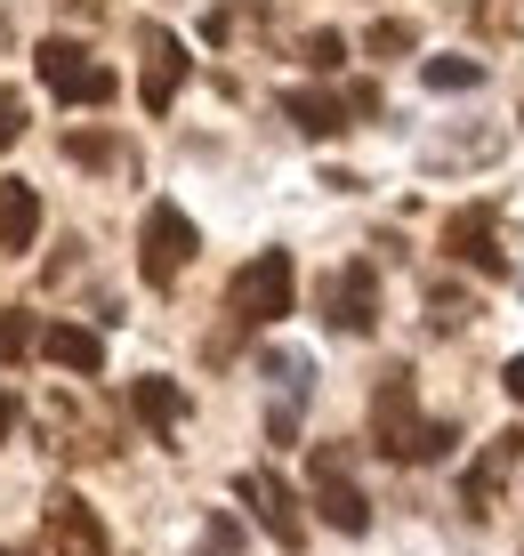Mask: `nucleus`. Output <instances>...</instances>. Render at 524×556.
<instances>
[{"mask_svg":"<svg viewBox=\"0 0 524 556\" xmlns=\"http://www.w3.org/2000/svg\"><path fill=\"white\" fill-rule=\"evenodd\" d=\"M372 444L387 452V459H444L452 452V428L444 419H420V404H412V371H387L379 379V395H372Z\"/></svg>","mask_w":524,"mask_h":556,"instance_id":"obj_1","label":"nucleus"},{"mask_svg":"<svg viewBox=\"0 0 524 556\" xmlns=\"http://www.w3.org/2000/svg\"><path fill=\"white\" fill-rule=\"evenodd\" d=\"M290 299H299V266H290V251H259L235 266V282H226V306H235L242 323H283Z\"/></svg>","mask_w":524,"mask_h":556,"instance_id":"obj_2","label":"nucleus"},{"mask_svg":"<svg viewBox=\"0 0 524 556\" xmlns=\"http://www.w3.org/2000/svg\"><path fill=\"white\" fill-rule=\"evenodd\" d=\"M307 501H315V516L332 532H372V501H363V484H355L339 444H315V459H307Z\"/></svg>","mask_w":524,"mask_h":556,"instance_id":"obj_3","label":"nucleus"},{"mask_svg":"<svg viewBox=\"0 0 524 556\" xmlns=\"http://www.w3.org/2000/svg\"><path fill=\"white\" fill-rule=\"evenodd\" d=\"M186 266H194V218L178 202H153L138 218V275L153 282V291H170Z\"/></svg>","mask_w":524,"mask_h":556,"instance_id":"obj_4","label":"nucleus"},{"mask_svg":"<svg viewBox=\"0 0 524 556\" xmlns=\"http://www.w3.org/2000/svg\"><path fill=\"white\" fill-rule=\"evenodd\" d=\"M33 73L49 81V98H57V105H105L113 89H122V81H113V73L97 65L82 41H41V49H33Z\"/></svg>","mask_w":524,"mask_h":556,"instance_id":"obj_5","label":"nucleus"},{"mask_svg":"<svg viewBox=\"0 0 524 556\" xmlns=\"http://www.w3.org/2000/svg\"><path fill=\"white\" fill-rule=\"evenodd\" d=\"M41 556H105V525L82 492H57L41 516Z\"/></svg>","mask_w":524,"mask_h":556,"instance_id":"obj_6","label":"nucleus"},{"mask_svg":"<svg viewBox=\"0 0 524 556\" xmlns=\"http://www.w3.org/2000/svg\"><path fill=\"white\" fill-rule=\"evenodd\" d=\"M235 492H242L250 508H259L266 541H283V548H299V541H307V516H299V492H290V484H283L275 468H250V476H242Z\"/></svg>","mask_w":524,"mask_h":556,"instance_id":"obj_7","label":"nucleus"},{"mask_svg":"<svg viewBox=\"0 0 524 556\" xmlns=\"http://www.w3.org/2000/svg\"><path fill=\"white\" fill-rule=\"evenodd\" d=\"M146 41V73H138V98H146V113H170L178 105V89H186V73H194V56H186V41H170V33H138Z\"/></svg>","mask_w":524,"mask_h":556,"instance_id":"obj_8","label":"nucleus"},{"mask_svg":"<svg viewBox=\"0 0 524 556\" xmlns=\"http://www.w3.org/2000/svg\"><path fill=\"white\" fill-rule=\"evenodd\" d=\"M516 459H524V435H492V444H484V459L460 476V501H469V516H492V508H500V484L516 476Z\"/></svg>","mask_w":524,"mask_h":556,"instance_id":"obj_9","label":"nucleus"},{"mask_svg":"<svg viewBox=\"0 0 524 556\" xmlns=\"http://www.w3.org/2000/svg\"><path fill=\"white\" fill-rule=\"evenodd\" d=\"M444 251L460 266H476V275H509L500 235H492V210H452V218H444Z\"/></svg>","mask_w":524,"mask_h":556,"instance_id":"obj_10","label":"nucleus"},{"mask_svg":"<svg viewBox=\"0 0 524 556\" xmlns=\"http://www.w3.org/2000/svg\"><path fill=\"white\" fill-rule=\"evenodd\" d=\"M323 306H332V323H339V331H372V323H379V275H372V266H339V275H332V291H323Z\"/></svg>","mask_w":524,"mask_h":556,"instance_id":"obj_11","label":"nucleus"},{"mask_svg":"<svg viewBox=\"0 0 524 556\" xmlns=\"http://www.w3.org/2000/svg\"><path fill=\"white\" fill-rule=\"evenodd\" d=\"M57 371H82V379H97L105 371V339L97 331H82V323H41V339H33Z\"/></svg>","mask_w":524,"mask_h":556,"instance_id":"obj_12","label":"nucleus"},{"mask_svg":"<svg viewBox=\"0 0 524 556\" xmlns=\"http://www.w3.org/2000/svg\"><path fill=\"white\" fill-rule=\"evenodd\" d=\"M41 235V194L25 178H0V251H33Z\"/></svg>","mask_w":524,"mask_h":556,"instance_id":"obj_13","label":"nucleus"},{"mask_svg":"<svg viewBox=\"0 0 524 556\" xmlns=\"http://www.w3.org/2000/svg\"><path fill=\"white\" fill-rule=\"evenodd\" d=\"M283 122L299 138H339L347 129V98H323V89H283Z\"/></svg>","mask_w":524,"mask_h":556,"instance_id":"obj_14","label":"nucleus"},{"mask_svg":"<svg viewBox=\"0 0 524 556\" xmlns=\"http://www.w3.org/2000/svg\"><path fill=\"white\" fill-rule=\"evenodd\" d=\"M129 412H138L146 419V428H178V419H186V388H178V379H138V388H129Z\"/></svg>","mask_w":524,"mask_h":556,"instance_id":"obj_15","label":"nucleus"},{"mask_svg":"<svg viewBox=\"0 0 524 556\" xmlns=\"http://www.w3.org/2000/svg\"><path fill=\"white\" fill-rule=\"evenodd\" d=\"M420 81H428V89H476L484 65H476V56H428V65H420Z\"/></svg>","mask_w":524,"mask_h":556,"instance_id":"obj_16","label":"nucleus"},{"mask_svg":"<svg viewBox=\"0 0 524 556\" xmlns=\"http://www.w3.org/2000/svg\"><path fill=\"white\" fill-rule=\"evenodd\" d=\"M33 339H41V331H33L25 306H0V363H25V355H33Z\"/></svg>","mask_w":524,"mask_h":556,"instance_id":"obj_17","label":"nucleus"},{"mask_svg":"<svg viewBox=\"0 0 524 556\" xmlns=\"http://www.w3.org/2000/svg\"><path fill=\"white\" fill-rule=\"evenodd\" d=\"M420 41V33L412 25H403V16H379V25L372 33H363V49H372V56H403V49H412Z\"/></svg>","mask_w":524,"mask_h":556,"instance_id":"obj_18","label":"nucleus"},{"mask_svg":"<svg viewBox=\"0 0 524 556\" xmlns=\"http://www.w3.org/2000/svg\"><path fill=\"white\" fill-rule=\"evenodd\" d=\"M339 56H347V41H339V33H307V65H315V73H332Z\"/></svg>","mask_w":524,"mask_h":556,"instance_id":"obj_19","label":"nucleus"},{"mask_svg":"<svg viewBox=\"0 0 524 556\" xmlns=\"http://www.w3.org/2000/svg\"><path fill=\"white\" fill-rule=\"evenodd\" d=\"M266 371H275V379H283L290 395H299V388H307V371H315V363H307V355H266Z\"/></svg>","mask_w":524,"mask_h":556,"instance_id":"obj_20","label":"nucleus"},{"mask_svg":"<svg viewBox=\"0 0 524 556\" xmlns=\"http://www.w3.org/2000/svg\"><path fill=\"white\" fill-rule=\"evenodd\" d=\"M242 548V525L235 516H219V525H210V556H235Z\"/></svg>","mask_w":524,"mask_h":556,"instance_id":"obj_21","label":"nucleus"},{"mask_svg":"<svg viewBox=\"0 0 524 556\" xmlns=\"http://www.w3.org/2000/svg\"><path fill=\"white\" fill-rule=\"evenodd\" d=\"M65 153H73V162H113L105 138H65Z\"/></svg>","mask_w":524,"mask_h":556,"instance_id":"obj_22","label":"nucleus"},{"mask_svg":"<svg viewBox=\"0 0 524 556\" xmlns=\"http://www.w3.org/2000/svg\"><path fill=\"white\" fill-rule=\"evenodd\" d=\"M16 129H25V122H16V98L0 89V146H16Z\"/></svg>","mask_w":524,"mask_h":556,"instance_id":"obj_23","label":"nucleus"},{"mask_svg":"<svg viewBox=\"0 0 524 556\" xmlns=\"http://www.w3.org/2000/svg\"><path fill=\"white\" fill-rule=\"evenodd\" d=\"M500 379H509V395L524 404V355H509V371H500Z\"/></svg>","mask_w":524,"mask_h":556,"instance_id":"obj_24","label":"nucleus"},{"mask_svg":"<svg viewBox=\"0 0 524 556\" xmlns=\"http://www.w3.org/2000/svg\"><path fill=\"white\" fill-rule=\"evenodd\" d=\"M9 419H16V404H9V388H0V435H9Z\"/></svg>","mask_w":524,"mask_h":556,"instance_id":"obj_25","label":"nucleus"},{"mask_svg":"<svg viewBox=\"0 0 524 556\" xmlns=\"http://www.w3.org/2000/svg\"><path fill=\"white\" fill-rule=\"evenodd\" d=\"M242 9H266V0H242Z\"/></svg>","mask_w":524,"mask_h":556,"instance_id":"obj_26","label":"nucleus"},{"mask_svg":"<svg viewBox=\"0 0 524 556\" xmlns=\"http://www.w3.org/2000/svg\"><path fill=\"white\" fill-rule=\"evenodd\" d=\"M0 556H16V548H0Z\"/></svg>","mask_w":524,"mask_h":556,"instance_id":"obj_27","label":"nucleus"}]
</instances>
